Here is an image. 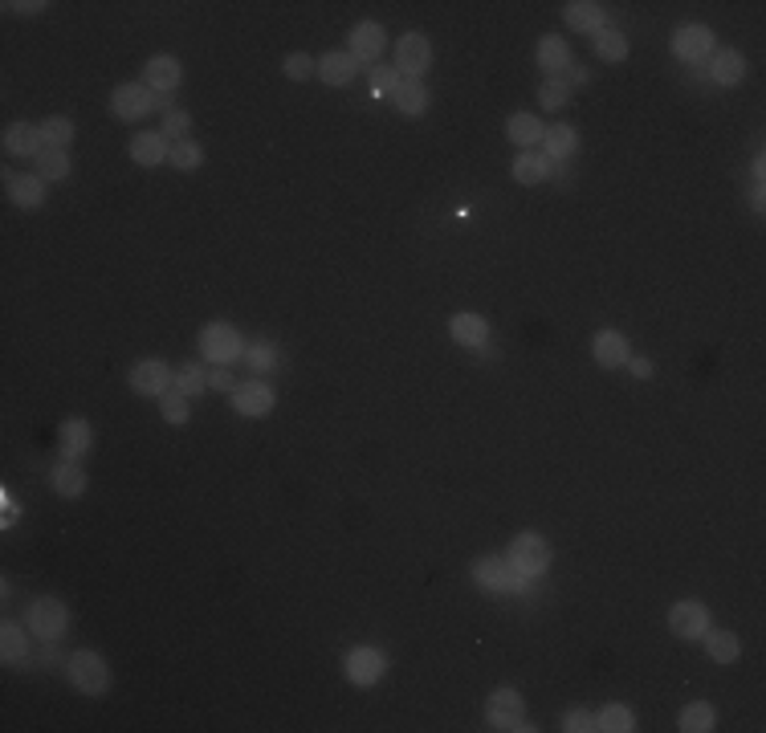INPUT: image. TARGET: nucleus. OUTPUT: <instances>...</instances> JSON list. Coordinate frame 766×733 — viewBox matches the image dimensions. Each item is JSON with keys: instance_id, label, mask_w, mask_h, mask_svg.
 Masks as SVG:
<instances>
[{"instance_id": "f257e3e1", "label": "nucleus", "mask_w": 766, "mask_h": 733, "mask_svg": "<svg viewBox=\"0 0 766 733\" xmlns=\"http://www.w3.org/2000/svg\"><path fill=\"white\" fill-rule=\"evenodd\" d=\"M506 563H510L514 575H522V579H538V575H546V566H551V546L538 534H518L510 542V558H506Z\"/></svg>"}, {"instance_id": "f03ea898", "label": "nucleus", "mask_w": 766, "mask_h": 733, "mask_svg": "<svg viewBox=\"0 0 766 733\" xmlns=\"http://www.w3.org/2000/svg\"><path fill=\"white\" fill-rule=\"evenodd\" d=\"M66 623H69V615L58 599H33V607H29V628H33L37 639L58 644V639L66 636Z\"/></svg>"}, {"instance_id": "7ed1b4c3", "label": "nucleus", "mask_w": 766, "mask_h": 733, "mask_svg": "<svg viewBox=\"0 0 766 733\" xmlns=\"http://www.w3.org/2000/svg\"><path fill=\"white\" fill-rule=\"evenodd\" d=\"M69 681L90 697H103L106 684H111V673H106L98 652H78V656H69Z\"/></svg>"}, {"instance_id": "20e7f679", "label": "nucleus", "mask_w": 766, "mask_h": 733, "mask_svg": "<svg viewBox=\"0 0 766 733\" xmlns=\"http://www.w3.org/2000/svg\"><path fill=\"white\" fill-rule=\"evenodd\" d=\"M200 350H205L208 363L224 366L241 355V334L233 330L229 322H213V326H205V334H200Z\"/></svg>"}, {"instance_id": "39448f33", "label": "nucleus", "mask_w": 766, "mask_h": 733, "mask_svg": "<svg viewBox=\"0 0 766 733\" xmlns=\"http://www.w3.org/2000/svg\"><path fill=\"white\" fill-rule=\"evenodd\" d=\"M111 106H114L119 119H143V114L155 106V90L151 86H139V82H123L111 95Z\"/></svg>"}, {"instance_id": "423d86ee", "label": "nucleus", "mask_w": 766, "mask_h": 733, "mask_svg": "<svg viewBox=\"0 0 766 733\" xmlns=\"http://www.w3.org/2000/svg\"><path fill=\"white\" fill-rule=\"evenodd\" d=\"M669 628H673L681 639H701L709 631L706 603H698V599H685V603H677L673 611H669Z\"/></svg>"}, {"instance_id": "0eeeda50", "label": "nucleus", "mask_w": 766, "mask_h": 733, "mask_svg": "<svg viewBox=\"0 0 766 733\" xmlns=\"http://www.w3.org/2000/svg\"><path fill=\"white\" fill-rule=\"evenodd\" d=\"M486 717L494 729H526V725H522V697L514 689H497L494 697L486 701Z\"/></svg>"}, {"instance_id": "6e6552de", "label": "nucleus", "mask_w": 766, "mask_h": 733, "mask_svg": "<svg viewBox=\"0 0 766 733\" xmlns=\"http://www.w3.org/2000/svg\"><path fill=\"white\" fill-rule=\"evenodd\" d=\"M473 579L481 583V587H489V591H518V587H526V579H522V575H514V566L506 563V558H481V563H473Z\"/></svg>"}, {"instance_id": "1a4fd4ad", "label": "nucleus", "mask_w": 766, "mask_h": 733, "mask_svg": "<svg viewBox=\"0 0 766 733\" xmlns=\"http://www.w3.org/2000/svg\"><path fill=\"white\" fill-rule=\"evenodd\" d=\"M428 61H433V50H428V41L420 33H408L404 41H396V69L404 77H420L428 69Z\"/></svg>"}, {"instance_id": "9d476101", "label": "nucleus", "mask_w": 766, "mask_h": 733, "mask_svg": "<svg viewBox=\"0 0 766 733\" xmlns=\"http://www.w3.org/2000/svg\"><path fill=\"white\" fill-rule=\"evenodd\" d=\"M673 50H677V58H685V61H706L709 53H714V33H709L706 25H685V29H677Z\"/></svg>"}, {"instance_id": "9b49d317", "label": "nucleus", "mask_w": 766, "mask_h": 733, "mask_svg": "<svg viewBox=\"0 0 766 733\" xmlns=\"http://www.w3.org/2000/svg\"><path fill=\"white\" fill-rule=\"evenodd\" d=\"M171 384V371L160 363V358H143V363L131 366V387L139 395H163Z\"/></svg>"}, {"instance_id": "f8f14e48", "label": "nucleus", "mask_w": 766, "mask_h": 733, "mask_svg": "<svg viewBox=\"0 0 766 733\" xmlns=\"http://www.w3.org/2000/svg\"><path fill=\"white\" fill-rule=\"evenodd\" d=\"M342 668H347V676L355 684H375L383 673H388V660H383V652H375V648H355Z\"/></svg>"}, {"instance_id": "ddd939ff", "label": "nucleus", "mask_w": 766, "mask_h": 733, "mask_svg": "<svg viewBox=\"0 0 766 733\" xmlns=\"http://www.w3.org/2000/svg\"><path fill=\"white\" fill-rule=\"evenodd\" d=\"M383 25H375V21H359L355 29H351V58L355 61H375L383 53Z\"/></svg>"}, {"instance_id": "4468645a", "label": "nucleus", "mask_w": 766, "mask_h": 733, "mask_svg": "<svg viewBox=\"0 0 766 733\" xmlns=\"http://www.w3.org/2000/svg\"><path fill=\"white\" fill-rule=\"evenodd\" d=\"M5 151L9 155H41L45 151V139H41V127H29V122H13L5 131Z\"/></svg>"}, {"instance_id": "2eb2a0df", "label": "nucleus", "mask_w": 766, "mask_h": 733, "mask_svg": "<svg viewBox=\"0 0 766 733\" xmlns=\"http://www.w3.org/2000/svg\"><path fill=\"white\" fill-rule=\"evenodd\" d=\"M168 135H155V131H147V135H135L131 139V159L135 163H143V167H160L163 159H168Z\"/></svg>"}, {"instance_id": "dca6fc26", "label": "nucleus", "mask_w": 766, "mask_h": 733, "mask_svg": "<svg viewBox=\"0 0 766 733\" xmlns=\"http://www.w3.org/2000/svg\"><path fill=\"white\" fill-rule=\"evenodd\" d=\"M179 74H184L179 61L168 58V53H160V58L147 61V86H151L155 95H171V90L179 86Z\"/></svg>"}, {"instance_id": "f3484780", "label": "nucleus", "mask_w": 766, "mask_h": 733, "mask_svg": "<svg viewBox=\"0 0 766 733\" xmlns=\"http://www.w3.org/2000/svg\"><path fill=\"white\" fill-rule=\"evenodd\" d=\"M355 69H359V61L351 58V50H334L318 61V77H323L326 86H347L351 77H355Z\"/></svg>"}, {"instance_id": "a211bd4d", "label": "nucleus", "mask_w": 766, "mask_h": 733, "mask_svg": "<svg viewBox=\"0 0 766 733\" xmlns=\"http://www.w3.org/2000/svg\"><path fill=\"white\" fill-rule=\"evenodd\" d=\"M58 444H61V457H66V461H78V457L90 452V444H94L90 424H82V420H66V424L58 428Z\"/></svg>"}, {"instance_id": "6ab92c4d", "label": "nucleus", "mask_w": 766, "mask_h": 733, "mask_svg": "<svg viewBox=\"0 0 766 733\" xmlns=\"http://www.w3.org/2000/svg\"><path fill=\"white\" fill-rule=\"evenodd\" d=\"M233 408H237L241 416H265V412L273 408V392L265 384H245L233 392Z\"/></svg>"}, {"instance_id": "aec40b11", "label": "nucleus", "mask_w": 766, "mask_h": 733, "mask_svg": "<svg viewBox=\"0 0 766 733\" xmlns=\"http://www.w3.org/2000/svg\"><path fill=\"white\" fill-rule=\"evenodd\" d=\"M567 25L579 29V33H599L604 29V5H596V0H570Z\"/></svg>"}, {"instance_id": "412c9836", "label": "nucleus", "mask_w": 766, "mask_h": 733, "mask_svg": "<svg viewBox=\"0 0 766 733\" xmlns=\"http://www.w3.org/2000/svg\"><path fill=\"white\" fill-rule=\"evenodd\" d=\"M596 363L599 366H624L628 363V339L620 330H599L596 334Z\"/></svg>"}, {"instance_id": "4be33fe9", "label": "nucleus", "mask_w": 766, "mask_h": 733, "mask_svg": "<svg viewBox=\"0 0 766 733\" xmlns=\"http://www.w3.org/2000/svg\"><path fill=\"white\" fill-rule=\"evenodd\" d=\"M449 334L461 342V347H486L489 326H486V318H481V314H457V318H452V326H449Z\"/></svg>"}, {"instance_id": "5701e85b", "label": "nucleus", "mask_w": 766, "mask_h": 733, "mask_svg": "<svg viewBox=\"0 0 766 733\" xmlns=\"http://www.w3.org/2000/svg\"><path fill=\"white\" fill-rule=\"evenodd\" d=\"M5 184H9L13 204H21V208H37L45 200V179L41 176H9Z\"/></svg>"}, {"instance_id": "b1692460", "label": "nucleus", "mask_w": 766, "mask_h": 733, "mask_svg": "<svg viewBox=\"0 0 766 733\" xmlns=\"http://www.w3.org/2000/svg\"><path fill=\"white\" fill-rule=\"evenodd\" d=\"M0 656H5V665H21V660H29V639H25V628L21 623H5L0 628Z\"/></svg>"}, {"instance_id": "393cba45", "label": "nucleus", "mask_w": 766, "mask_h": 733, "mask_svg": "<svg viewBox=\"0 0 766 733\" xmlns=\"http://www.w3.org/2000/svg\"><path fill=\"white\" fill-rule=\"evenodd\" d=\"M709 74H714V82L734 86V82H742V74H746V58H742L738 50H717Z\"/></svg>"}, {"instance_id": "a878e982", "label": "nucleus", "mask_w": 766, "mask_h": 733, "mask_svg": "<svg viewBox=\"0 0 766 733\" xmlns=\"http://www.w3.org/2000/svg\"><path fill=\"white\" fill-rule=\"evenodd\" d=\"M392 103L400 106L404 114H424L428 95H424V86H420V77H400V86L392 90Z\"/></svg>"}, {"instance_id": "bb28decb", "label": "nucleus", "mask_w": 766, "mask_h": 733, "mask_svg": "<svg viewBox=\"0 0 766 733\" xmlns=\"http://www.w3.org/2000/svg\"><path fill=\"white\" fill-rule=\"evenodd\" d=\"M543 143H546L543 155H546L551 163H554V159H570V155L579 151V139H575V131H570V127H551V131L543 135Z\"/></svg>"}, {"instance_id": "cd10ccee", "label": "nucleus", "mask_w": 766, "mask_h": 733, "mask_svg": "<svg viewBox=\"0 0 766 733\" xmlns=\"http://www.w3.org/2000/svg\"><path fill=\"white\" fill-rule=\"evenodd\" d=\"M546 176H551V159H546L543 151H526L514 163V179H518V184H543Z\"/></svg>"}, {"instance_id": "c85d7f7f", "label": "nucleus", "mask_w": 766, "mask_h": 733, "mask_svg": "<svg viewBox=\"0 0 766 733\" xmlns=\"http://www.w3.org/2000/svg\"><path fill=\"white\" fill-rule=\"evenodd\" d=\"M538 66H543L546 74H559V69H567L570 66L567 41H559V37H543V41H538Z\"/></svg>"}, {"instance_id": "c756f323", "label": "nucleus", "mask_w": 766, "mask_h": 733, "mask_svg": "<svg viewBox=\"0 0 766 733\" xmlns=\"http://www.w3.org/2000/svg\"><path fill=\"white\" fill-rule=\"evenodd\" d=\"M506 135H510L518 147H534L546 131H543V122H538L534 114H514V119L506 122Z\"/></svg>"}, {"instance_id": "7c9ffc66", "label": "nucleus", "mask_w": 766, "mask_h": 733, "mask_svg": "<svg viewBox=\"0 0 766 733\" xmlns=\"http://www.w3.org/2000/svg\"><path fill=\"white\" fill-rule=\"evenodd\" d=\"M706 648H709V660H717V665H730V660H738L742 644L734 631H706Z\"/></svg>"}, {"instance_id": "2f4dec72", "label": "nucleus", "mask_w": 766, "mask_h": 733, "mask_svg": "<svg viewBox=\"0 0 766 733\" xmlns=\"http://www.w3.org/2000/svg\"><path fill=\"white\" fill-rule=\"evenodd\" d=\"M53 489H58L61 497H78L86 489V473L78 469L74 461H61L58 469H53Z\"/></svg>"}, {"instance_id": "473e14b6", "label": "nucleus", "mask_w": 766, "mask_h": 733, "mask_svg": "<svg viewBox=\"0 0 766 733\" xmlns=\"http://www.w3.org/2000/svg\"><path fill=\"white\" fill-rule=\"evenodd\" d=\"M596 53H599L604 61H624V58H628V41H624L620 29H607V25H604V29L596 33Z\"/></svg>"}, {"instance_id": "72a5a7b5", "label": "nucleus", "mask_w": 766, "mask_h": 733, "mask_svg": "<svg viewBox=\"0 0 766 733\" xmlns=\"http://www.w3.org/2000/svg\"><path fill=\"white\" fill-rule=\"evenodd\" d=\"M681 729H685V733H706V729H714V705H709V701H693V705H685Z\"/></svg>"}, {"instance_id": "f704fd0d", "label": "nucleus", "mask_w": 766, "mask_h": 733, "mask_svg": "<svg viewBox=\"0 0 766 733\" xmlns=\"http://www.w3.org/2000/svg\"><path fill=\"white\" fill-rule=\"evenodd\" d=\"M37 176L41 179H66L69 176V155L58 151V147H45V151L37 155Z\"/></svg>"}, {"instance_id": "c9c22d12", "label": "nucleus", "mask_w": 766, "mask_h": 733, "mask_svg": "<svg viewBox=\"0 0 766 733\" xmlns=\"http://www.w3.org/2000/svg\"><path fill=\"white\" fill-rule=\"evenodd\" d=\"M596 729H607V733L636 729V721H632V709L628 705H604V713L596 717Z\"/></svg>"}, {"instance_id": "e433bc0d", "label": "nucleus", "mask_w": 766, "mask_h": 733, "mask_svg": "<svg viewBox=\"0 0 766 733\" xmlns=\"http://www.w3.org/2000/svg\"><path fill=\"white\" fill-rule=\"evenodd\" d=\"M567 98H570V82H567V77H559V74H551L543 82V90H538V103H543L546 111H559V106H567Z\"/></svg>"}, {"instance_id": "4c0bfd02", "label": "nucleus", "mask_w": 766, "mask_h": 733, "mask_svg": "<svg viewBox=\"0 0 766 733\" xmlns=\"http://www.w3.org/2000/svg\"><path fill=\"white\" fill-rule=\"evenodd\" d=\"M41 139H45V147H58V151H66V143L74 139V122L61 119V114H53V119L41 122Z\"/></svg>"}, {"instance_id": "58836bf2", "label": "nucleus", "mask_w": 766, "mask_h": 733, "mask_svg": "<svg viewBox=\"0 0 766 733\" xmlns=\"http://www.w3.org/2000/svg\"><path fill=\"white\" fill-rule=\"evenodd\" d=\"M171 384H176V392L196 395V392H205V387H208V376L200 371L196 363H184V366L176 371V376H171Z\"/></svg>"}, {"instance_id": "ea45409f", "label": "nucleus", "mask_w": 766, "mask_h": 733, "mask_svg": "<svg viewBox=\"0 0 766 733\" xmlns=\"http://www.w3.org/2000/svg\"><path fill=\"white\" fill-rule=\"evenodd\" d=\"M168 159L176 163L179 171H192V167H200V159H205V151H200L192 139H176L171 143V151H168Z\"/></svg>"}, {"instance_id": "a19ab883", "label": "nucleus", "mask_w": 766, "mask_h": 733, "mask_svg": "<svg viewBox=\"0 0 766 733\" xmlns=\"http://www.w3.org/2000/svg\"><path fill=\"white\" fill-rule=\"evenodd\" d=\"M160 412H163V420H168V424H184V420H187V395L176 392V387H171V392H163L160 395Z\"/></svg>"}, {"instance_id": "79ce46f5", "label": "nucleus", "mask_w": 766, "mask_h": 733, "mask_svg": "<svg viewBox=\"0 0 766 733\" xmlns=\"http://www.w3.org/2000/svg\"><path fill=\"white\" fill-rule=\"evenodd\" d=\"M245 363L253 366V371H269V366L278 363V350H273V342H253V347L245 350Z\"/></svg>"}, {"instance_id": "37998d69", "label": "nucleus", "mask_w": 766, "mask_h": 733, "mask_svg": "<svg viewBox=\"0 0 766 733\" xmlns=\"http://www.w3.org/2000/svg\"><path fill=\"white\" fill-rule=\"evenodd\" d=\"M286 74H290L294 82H306V77L315 74V58H310V53H290V58H286Z\"/></svg>"}, {"instance_id": "c03bdc74", "label": "nucleus", "mask_w": 766, "mask_h": 733, "mask_svg": "<svg viewBox=\"0 0 766 733\" xmlns=\"http://www.w3.org/2000/svg\"><path fill=\"white\" fill-rule=\"evenodd\" d=\"M396 86H400V69H388V66L371 69V90H375V95H392Z\"/></svg>"}, {"instance_id": "a18cd8bd", "label": "nucleus", "mask_w": 766, "mask_h": 733, "mask_svg": "<svg viewBox=\"0 0 766 733\" xmlns=\"http://www.w3.org/2000/svg\"><path fill=\"white\" fill-rule=\"evenodd\" d=\"M562 729L567 733H591L596 729V717H591L588 709H570V713L562 717Z\"/></svg>"}, {"instance_id": "49530a36", "label": "nucleus", "mask_w": 766, "mask_h": 733, "mask_svg": "<svg viewBox=\"0 0 766 733\" xmlns=\"http://www.w3.org/2000/svg\"><path fill=\"white\" fill-rule=\"evenodd\" d=\"M184 131H187V114L184 111H168V114H163V135H168V139L171 135H184Z\"/></svg>"}, {"instance_id": "de8ad7c7", "label": "nucleus", "mask_w": 766, "mask_h": 733, "mask_svg": "<svg viewBox=\"0 0 766 733\" xmlns=\"http://www.w3.org/2000/svg\"><path fill=\"white\" fill-rule=\"evenodd\" d=\"M208 387H216V392H237V384H233V376L224 371V366H213V376H208Z\"/></svg>"}, {"instance_id": "09e8293b", "label": "nucleus", "mask_w": 766, "mask_h": 733, "mask_svg": "<svg viewBox=\"0 0 766 733\" xmlns=\"http://www.w3.org/2000/svg\"><path fill=\"white\" fill-rule=\"evenodd\" d=\"M632 376L648 379V376H652V363H648V358H632Z\"/></svg>"}, {"instance_id": "8fccbe9b", "label": "nucleus", "mask_w": 766, "mask_h": 733, "mask_svg": "<svg viewBox=\"0 0 766 733\" xmlns=\"http://www.w3.org/2000/svg\"><path fill=\"white\" fill-rule=\"evenodd\" d=\"M9 9H17V13H41L45 5H41V0H29V5H9Z\"/></svg>"}, {"instance_id": "3c124183", "label": "nucleus", "mask_w": 766, "mask_h": 733, "mask_svg": "<svg viewBox=\"0 0 766 733\" xmlns=\"http://www.w3.org/2000/svg\"><path fill=\"white\" fill-rule=\"evenodd\" d=\"M750 200H754V208H762V179H758L754 188H750Z\"/></svg>"}]
</instances>
